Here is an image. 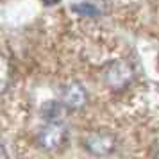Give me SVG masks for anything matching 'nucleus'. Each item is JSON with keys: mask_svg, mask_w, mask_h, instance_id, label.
<instances>
[{"mask_svg": "<svg viewBox=\"0 0 159 159\" xmlns=\"http://www.w3.org/2000/svg\"><path fill=\"white\" fill-rule=\"evenodd\" d=\"M7 82H9V65L7 61L0 56V93L7 88Z\"/></svg>", "mask_w": 159, "mask_h": 159, "instance_id": "obj_6", "label": "nucleus"}, {"mask_svg": "<svg viewBox=\"0 0 159 159\" xmlns=\"http://www.w3.org/2000/svg\"><path fill=\"white\" fill-rule=\"evenodd\" d=\"M45 6H54V4H57V2H61V0H41Z\"/></svg>", "mask_w": 159, "mask_h": 159, "instance_id": "obj_8", "label": "nucleus"}, {"mask_svg": "<svg viewBox=\"0 0 159 159\" xmlns=\"http://www.w3.org/2000/svg\"><path fill=\"white\" fill-rule=\"evenodd\" d=\"M68 130L61 122H48L43 129L39 130V145L47 150H57L66 143Z\"/></svg>", "mask_w": 159, "mask_h": 159, "instance_id": "obj_1", "label": "nucleus"}, {"mask_svg": "<svg viewBox=\"0 0 159 159\" xmlns=\"http://www.w3.org/2000/svg\"><path fill=\"white\" fill-rule=\"evenodd\" d=\"M154 159H159V150H157V154H156V157H154Z\"/></svg>", "mask_w": 159, "mask_h": 159, "instance_id": "obj_9", "label": "nucleus"}, {"mask_svg": "<svg viewBox=\"0 0 159 159\" xmlns=\"http://www.w3.org/2000/svg\"><path fill=\"white\" fill-rule=\"evenodd\" d=\"M84 145H86V148L91 152L93 156H109L111 152L115 150L116 139H115V136L109 134V132L97 130V132L88 134L86 139H84Z\"/></svg>", "mask_w": 159, "mask_h": 159, "instance_id": "obj_4", "label": "nucleus"}, {"mask_svg": "<svg viewBox=\"0 0 159 159\" xmlns=\"http://www.w3.org/2000/svg\"><path fill=\"white\" fill-rule=\"evenodd\" d=\"M75 11H79V13H82V15L86 16H95L97 15V9L93 7V6H89V4H80V6H75Z\"/></svg>", "mask_w": 159, "mask_h": 159, "instance_id": "obj_7", "label": "nucleus"}, {"mask_svg": "<svg viewBox=\"0 0 159 159\" xmlns=\"http://www.w3.org/2000/svg\"><path fill=\"white\" fill-rule=\"evenodd\" d=\"M59 98H61V104L68 109H80L86 106L88 102V91L84 89V86L80 82H75V80H70L61 86L59 89Z\"/></svg>", "mask_w": 159, "mask_h": 159, "instance_id": "obj_3", "label": "nucleus"}, {"mask_svg": "<svg viewBox=\"0 0 159 159\" xmlns=\"http://www.w3.org/2000/svg\"><path fill=\"white\" fill-rule=\"evenodd\" d=\"M104 79L111 88L120 89V88L129 86V82L132 80V68L129 63L116 59L113 63H109L104 70Z\"/></svg>", "mask_w": 159, "mask_h": 159, "instance_id": "obj_2", "label": "nucleus"}, {"mask_svg": "<svg viewBox=\"0 0 159 159\" xmlns=\"http://www.w3.org/2000/svg\"><path fill=\"white\" fill-rule=\"evenodd\" d=\"M63 104L61 102H48L47 106L43 107V115L48 122H61L59 118L63 115Z\"/></svg>", "mask_w": 159, "mask_h": 159, "instance_id": "obj_5", "label": "nucleus"}]
</instances>
